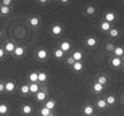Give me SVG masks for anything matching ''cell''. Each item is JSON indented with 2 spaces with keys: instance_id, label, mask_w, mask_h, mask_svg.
<instances>
[{
  "instance_id": "cb8c5ba5",
  "label": "cell",
  "mask_w": 124,
  "mask_h": 116,
  "mask_svg": "<svg viewBox=\"0 0 124 116\" xmlns=\"http://www.w3.org/2000/svg\"><path fill=\"white\" fill-rule=\"evenodd\" d=\"M82 68H84L82 61H76V63L73 65V70H74V71H82Z\"/></svg>"
},
{
  "instance_id": "7402d4cb",
  "label": "cell",
  "mask_w": 124,
  "mask_h": 116,
  "mask_svg": "<svg viewBox=\"0 0 124 116\" xmlns=\"http://www.w3.org/2000/svg\"><path fill=\"white\" fill-rule=\"evenodd\" d=\"M29 81L31 82H39V73H29Z\"/></svg>"
},
{
  "instance_id": "d590c367",
  "label": "cell",
  "mask_w": 124,
  "mask_h": 116,
  "mask_svg": "<svg viewBox=\"0 0 124 116\" xmlns=\"http://www.w3.org/2000/svg\"><path fill=\"white\" fill-rule=\"evenodd\" d=\"M5 53H7V52H5V48H3V47H0V58H3Z\"/></svg>"
},
{
  "instance_id": "9a60e30c",
  "label": "cell",
  "mask_w": 124,
  "mask_h": 116,
  "mask_svg": "<svg viewBox=\"0 0 124 116\" xmlns=\"http://www.w3.org/2000/svg\"><path fill=\"white\" fill-rule=\"evenodd\" d=\"M13 55L15 56H23L24 55V47L16 45V48H15V52H13Z\"/></svg>"
},
{
  "instance_id": "5b68a950",
  "label": "cell",
  "mask_w": 124,
  "mask_h": 116,
  "mask_svg": "<svg viewBox=\"0 0 124 116\" xmlns=\"http://www.w3.org/2000/svg\"><path fill=\"white\" fill-rule=\"evenodd\" d=\"M29 90H31V93H39L40 92V87H39V82H31L29 84Z\"/></svg>"
},
{
  "instance_id": "d6a6232c",
  "label": "cell",
  "mask_w": 124,
  "mask_h": 116,
  "mask_svg": "<svg viewBox=\"0 0 124 116\" xmlns=\"http://www.w3.org/2000/svg\"><path fill=\"white\" fill-rule=\"evenodd\" d=\"M115 48H116V47L113 45V44H110V42L106 44V50H108V52H115Z\"/></svg>"
},
{
  "instance_id": "f546056e",
  "label": "cell",
  "mask_w": 124,
  "mask_h": 116,
  "mask_svg": "<svg viewBox=\"0 0 124 116\" xmlns=\"http://www.w3.org/2000/svg\"><path fill=\"white\" fill-rule=\"evenodd\" d=\"M85 13L87 15H93L95 13V7H93V5H89L87 8H85Z\"/></svg>"
},
{
  "instance_id": "30bf717a",
  "label": "cell",
  "mask_w": 124,
  "mask_h": 116,
  "mask_svg": "<svg viewBox=\"0 0 124 116\" xmlns=\"http://www.w3.org/2000/svg\"><path fill=\"white\" fill-rule=\"evenodd\" d=\"M115 19H116V15L113 13V11H108V13H105V21H106V23L111 24Z\"/></svg>"
},
{
  "instance_id": "484cf974",
  "label": "cell",
  "mask_w": 124,
  "mask_h": 116,
  "mask_svg": "<svg viewBox=\"0 0 124 116\" xmlns=\"http://www.w3.org/2000/svg\"><path fill=\"white\" fill-rule=\"evenodd\" d=\"M8 113V105L7 103H0V115H7Z\"/></svg>"
},
{
  "instance_id": "9c48e42d",
  "label": "cell",
  "mask_w": 124,
  "mask_h": 116,
  "mask_svg": "<svg viewBox=\"0 0 124 116\" xmlns=\"http://www.w3.org/2000/svg\"><path fill=\"white\" fill-rule=\"evenodd\" d=\"M111 28H113V26H111L110 23H106V21H101V23H100V29L103 31V32H110Z\"/></svg>"
},
{
  "instance_id": "f1b7e54d",
  "label": "cell",
  "mask_w": 124,
  "mask_h": 116,
  "mask_svg": "<svg viewBox=\"0 0 124 116\" xmlns=\"http://www.w3.org/2000/svg\"><path fill=\"white\" fill-rule=\"evenodd\" d=\"M108 34H110V37H118V34H119V31H118L116 28H111V31H110Z\"/></svg>"
},
{
  "instance_id": "4316f807",
  "label": "cell",
  "mask_w": 124,
  "mask_h": 116,
  "mask_svg": "<svg viewBox=\"0 0 124 116\" xmlns=\"http://www.w3.org/2000/svg\"><path fill=\"white\" fill-rule=\"evenodd\" d=\"M105 100H106V103H108V105H115V103H116V97H115V95H108Z\"/></svg>"
},
{
  "instance_id": "2e32d148",
  "label": "cell",
  "mask_w": 124,
  "mask_h": 116,
  "mask_svg": "<svg viewBox=\"0 0 124 116\" xmlns=\"http://www.w3.org/2000/svg\"><path fill=\"white\" fill-rule=\"evenodd\" d=\"M39 23H40V19L37 18V16H31V18H29V24H31L32 28H37Z\"/></svg>"
},
{
  "instance_id": "d4e9b609",
  "label": "cell",
  "mask_w": 124,
  "mask_h": 116,
  "mask_svg": "<svg viewBox=\"0 0 124 116\" xmlns=\"http://www.w3.org/2000/svg\"><path fill=\"white\" fill-rule=\"evenodd\" d=\"M101 90H103V85H101V84H98V82H93V92H95V93H100Z\"/></svg>"
},
{
  "instance_id": "ac0fdd59",
  "label": "cell",
  "mask_w": 124,
  "mask_h": 116,
  "mask_svg": "<svg viewBox=\"0 0 124 116\" xmlns=\"http://www.w3.org/2000/svg\"><path fill=\"white\" fill-rule=\"evenodd\" d=\"M95 82L101 84V85H105V84L108 82V77H106V76H103V74H100V76H98V77L95 79Z\"/></svg>"
},
{
  "instance_id": "4fadbf2b",
  "label": "cell",
  "mask_w": 124,
  "mask_h": 116,
  "mask_svg": "<svg viewBox=\"0 0 124 116\" xmlns=\"http://www.w3.org/2000/svg\"><path fill=\"white\" fill-rule=\"evenodd\" d=\"M113 55H115L116 58H123V56H124V48H123V47H116L115 52H113Z\"/></svg>"
},
{
  "instance_id": "60d3db41",
  "label": "cell",
  "mask_w": 124,
  "mask_h": 116,
  "mask_svg": "<svg viewBox=\"0 0 124 116\" xmlns=\"http://www.w3.org/2000/svg\"><path fill=\"white\" fill-rule=\"evenodd\" d=\"M0 37H2V32H0Z\"/></svg>"
},
{
  "instance_id": "74e56055",
  "label": "cell",
  "mask_w": 124,
  "mask_h": 116,
  "mask_svg": "<svg viewBox=\"0 0 124 116\" xmlns=\"http://www.w3.org/2000/svg\"><path fill=\"white\" fill-rule=\"evenodd\" d=\"M121 60H123V63H124V56H123V58H121Z\"/></svg>"
},
{
  "instance_id": "f35d334b",
  "label": "cell",
  "mask_w": 124,
  "mask_h": 116,
  "mask_svg": "<svg viewBox=\"0 0 124 116\" xmlns=\"http://www.w3.org/2000/svg\"><path fill=\"white\" fill-rule=\"evenodd\" d=\"M50 116H56V115H53V113H52V115H50Z\"/></svg>"
},
{
  "instance_id": "6da1fadb",
  "label": "cell",
  "mask_w": 124,
  "mask_h": 116,
  "mask_svg": "<svg viewBox=\"0 0 124 116\" xmlns=\"http://www.w3.org/2000/svg\"><path fill=\"white\" fill-rule=\"evenodd\" d=\"M36 100H39V102H47V90H44V89H40V92L36 95Z\"/></svg>"
},
{
  "instance_id": "5bb4252c",
  "label": "cell",
  "mask_w": 124,
  "mask_h": 116,
  "mask_svg": "<svg viewBox=\"0 0 124 116\" xmlns=\"http://www.w3.org/2000/svg\"><path fill=\"white\" fill-rule=\"evenodd\" d=\"M85 44H87V47H95L97 45V39L93 37V36H89V37L85 39Z\"/></svg>"
},
{
  "instance_id": "e0dca14e",
  "label": "cell",
  "mask_w": 124,
  "mask_h": 116,
  "mask_svg": "<svg viewBox=\"0 0 124 116\" xmlns=\"http://www.w3.org/2000/svg\"><path fill=\"white\" fill-rule=\"evenodd\" d=\"M71 56H73L76 61H82L84 55H82V52H81V50H76V52H73V55H71Z\"/></svg>"
},
{
  "instance_id": "83f0119b",
  "label": "cell",
  "mask_w": 124,
  "mask_h": 116,
  "mask_svg": "<svg viewBox=\"0 0 124 116\" xmlns=\"http://www.w3.org/2000/svg\"><path fill=\"white\" fill-rule=\"evenodd\" d=\"M50 115H52V111L48 110V108H45V107H44V108L40 110V116H50Z\"/></svg>"
},
{
  "instance_id": "e575fe53",
  "label": "cell",
  "mask_w": 124,
  "mask_h": 116,
  "mask_svg": "<svg viewBox=\"0 0 124 116\" xmlns=\"http://www.w3.org/2000/svg\"><path fill=\"white\" fill-rule=\"evenodd\" d=\"M66 63H68V65H71V66H73L74 63H76V60H74L73 56H69V58H68V61H66Z\"/></svg>"
},
{
  "instance_id": "ab89813d",
  "label": "cell",
  "mask_w": 124,
  "mask_h": 116,
  "mask_svg": "<svg viewBox=\"0 0 124 116\" xmlns=\"http://www.w3.org/2000/svg\"><path fill=\"white\" fill-rule=\"evenodd\" d=\"M123 103H124V95H123Z\"/></svg>"
},
{
  "instance_id": "d6986e66",
  "label": "cell",
  "mask_w": 124,
  "mask_h": 116,
  "mask_svg": "<svg viewBox=\"0 0 124 116\" xmlns=\"http://www.w3.org/2000/svg\"><path fill=\"white\" fill-rule=\"evenodd\" d=\"M44 107H45V108H48V110H50V111H52V110H53V108L56 107V102H55V100H47V102H45V105H44Z\"/></svg>"
},
{
  "instance_id": "8d00e7d4",
  "label": "cell",
  "mask_w": 124,
  "mask_h": 116,
  "mask_svg": "<svg viewBox=\"0 0 124 116\" xmlns=\"http://www.w3.org/2000/svg\"><path fill=\"white\" fill-rule=\"evenodd\" d=\"M3 90H5V84L0 82V92H3Z\"/></svg>"
},
{
  "instance_id": "52a82bcc",
  "label": "cell",
  "mask_w": 124,
  "mask_h": 116,
  "mask_svg": "<svg viewBox=\"0 0 124 116\" xmlns=\"http://www.w3.org/2000/svg\"><path fill=\"white\" fill-rule=\"evenodd\" d=\"M60 48L64 52V53H66V52H69V50H71V42H69V40H63L60 44Z\"/></svg>"
},
{
  "instance_id": "8992f818",
  "label": "cell",
  "mask_w": 124,
  "mask_h": 116,
  "mask_svg": "<svg viewBox=\"0 0 124 116\" xmlns=\"http://www.w3.org/2000/svg\"><path fill=\"white\" fill-rule=\"evenodd\" d=\"M36 55H37V58H39V60H45L47 56H48V52H47L45 48H39Z\"/></svg>"
},
{
  "instance_id": "44dd1931",
  "label": "cell",
  "mask_w": 124,
  "mask_h": 116,
  "mask_svg": "<svg viewBox=\"0 0 124 116\" xmlns=\"http://www.w3.org/2000/svg\"><path fill=\"white\" fill-rule=\"evenodd\" d=\"M19 92L23 93V95H29V93H31V90H29V84H24V85H21Z\"/></svg>"
},
{
  "instance_id": "7c38bea8",
  "label": "cell",
  "mask_w": 124,
  "mask_h": 116,
  "mask_svg": "<svg viewBox=\"0 0 124 116\" xmlns=\"http://www.w3.org/2000/svg\"><path fill=\"white\" fill-rule=\"evenodd\" d=\"M111 66H115V68H119L121 65H124L123 63V60H121V58H116V56H113V58H111Z\"/></svg>"
},
{
  "instance_id": "4dcf8cb0",
  "label": "cell",
  "mask_w": 124,
  "mask_h": 116,
  "mask_svg": "<svg viewBox=\"0 0 124 116\" xmlns=\"http://www.w3.org/2000/svg\"><path fill=\"white\" fill-rule=\"evenodd\" d=\"M47 81V74L42 71V73H39V82H45Z\"/></svg>"
},
{
  "instance_id": "3957f363",
  "label": "cell",
  "mask_w": 124,
  "mask_h": 116,
  "mask_svg": "<svg viewBox=\"0 0 124 116\" xmlns=\"http://www.w3.org/2000/svg\"><path fill=\"white\" fill-rule=\"evenodd\" d=\"M82 115L84 116H93V107L92 105H85L82 108Z\"/></svg>"
},
{
  "instance_id": "ba28073f",
  "label": "cell",
  "mask_w": 124,
  "mask_h": 116,
  "mask_svg": "<svg viewBox=\"0 0 124 116\" xmlns=\"http://www.w3.org/2000/svg\"><path fill=\"white\" fill-rule=\"evenodd\" d=\"M15 89H16V84H15L13 81H7V82H5V90H7V92H13Z\"/></svg>"
},
{
  "instance_id": "ffe728a7",
  "label": "cell",
  "mask_w": 124,
  "mask_h": 116,
  "mask_svg": "<svg viewBox=\"0 0 124 116\" xmlns=\"http://www.w3.org/2000/svg\"><path fill=\"white\" fill-rule=\"evenodd\" d=\"M53 56H55V58H63V56H64V52L61 50L60 47H58V48H55V50H53Z\"/></svg>"
},
{
  "instance_id": "7a4b0ae2",
  "label": "cell",
  "mask_w": 124,
  "mask_h": 116,
  "mask_svg": "<svg viewBox=\"0 0 124 116\" xmlns=\"http://www.w3.org/2000/svg\"><path fill=\"white\" fill-rule=\"evenodd\" d=\"M61 32H63V26L61 24H53L52 26V34L53 36H60Z\"/></svg>"
},
{
  "instance_id": "8fae6325",
  "label": "cell",
  "mask_w": 124,
  "mask_h": 116,
  "mask_svg": "<svg viewBox=\"0 0 124 116\" xmlns=\"http://www.w3.org/2000/svg\"><path fill=\"white\" fill-rule=\"evenodd\" d=\"M95 105H97V108H100V110H105V108L108 107V103H106L105 98H100V100H97Z\"/></svg>"
},
{
  "instance_id": "1f68e13d",
  "label": "cell",
  "mask_w": 124,
  "mask_h": 116,
  "mask_svg": "<svg viewBox=\"0 0 124 116\" xmlns=\"http://www.w3.org/2000/svg\"><path fill=\"white\" fill-rule=\"evenodd\" d=\"M0 13H2V15H8L10 8H8V7H0Z\"/></svg>"
},
{
  "instance_id": "836d02e7",
  "label": "cell",
  "mask_w": 124,
  "mask_h": 116,
  "mask_svg": "<svg viewBox=\"0 0 124 116\" xmlns=\"http://www.w3.org/2000/svg\"><path fill=\"white\" fill-rule=\"evenodd\" d=\"M10 5H11V0H2V7H8L10 8Z\"/></svg>"
},
{
  "instance_id": "277c9868",
  "label": "cell",
  "mask_w": 124,
  "mask_h": 116,
  "mask_svg": "<svg viewBox=\"0 0 124 116\" xmlns=\"http://www.w3.org/2000/svg\"><path fill=\"white\" fill-rule=\"evenodd\" d=\"M3 48H5V52H7V53H13L15 48H16V45H15L13 42L10 40V42H7V44L3 45Z\"/></svg>"
},
{
  "instance_id": "603a6c76",
  "label": "cell",
  "mask_w": 124,
  "mask_h": 116,
  "mask_svg": "<svg viewBox=\"0 0 124 116\" xmlns=\"http://www.w3.org/2000/svg\"><path fill=\"white\" fill-rule=\"evenodd\" d=\"M21 111H23L24 115H31V113H32V107H31V105H23Z\"/></svg>"
}]
</instances>
